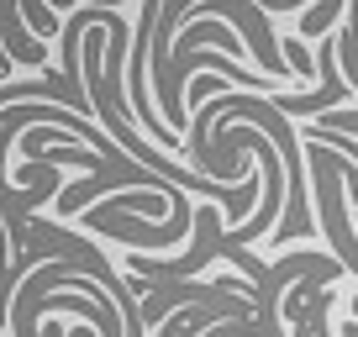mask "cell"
Wrapping results in <instances>:
<instances>
[{
	"instance_id": "3",
	"label": "cell",
	"mask_w": 358,
	"mask_h": 337,
	"mask_svg": "<svg viewBox=\"0 0 358 337\" xmlns=\"http://www.w3.org/2000/svg\"><path fill=\"white\" fill-rule=\"evenodd\" d=\"M348 74H353V90H358V0H353V27H348Z\"/></svg>"
},
{
	"instance_id": "2",
	"label": "cell",
	"mask_w": 358,
	"mask_h": 337,
	"mask_svg": "<svg viewBox=\"0 0 358 337\" xmlns=\"http://www.w3.org/2000/svg\"><path fill=\"white\" fill-rule=\"evenodd\" d=\"M337 11H343V0H327V6H316V11L306 16V32H311V37H316V32H327V27H332V16H337Z\"/></svg>"
},
{
	"instance_id": "4",
	"label": "cell",
	"mask_w": 358,
	"mask_h": 337,
	"mask_svg": "<svg viewBox=\"0 0 358 337\" xmlns=\"http://www.w3.org/2000/svg\"><path fill=\"white\" fill-rule=\"evenodd\" d=\"M22 11H27V22H32L37 32H53V16L43 11V0H22Z\"/></svg>"
},
{
	"instance_id": "1",
	"label": "cell",
	"mask_w": 358,
	"mask_h": 337,
	"mask_svg": "<svg viewBox=\"0 0 358 337\" xmlns=\"http://www.w3.org/2000/svg\"><path fill=\"white\" fill-rule=\"evenodd\" d=\"M311 168H316V195H322V211H327V227H332L337 237V253H348V264L358 269V253H353V232L343 227V211H337V201H343V158H332L322 143L311 148Z\"/></svg>"
},
{
	"instance_id": "5",
	"label": "cell",
	"mask_w": 358,
	"mask_h": 337,
	"mask_svg": "<svg viewBox=\"0 0 358 337\" xmlns=\"http://www.w3.org/2000/svg\"><path fill=\"white\" fill-rule=\"evenodd\" d=\"M216 90H222V74H206L201 85H190V101L201 106V95H216Z\"/></svg>"
}]
</instances>
